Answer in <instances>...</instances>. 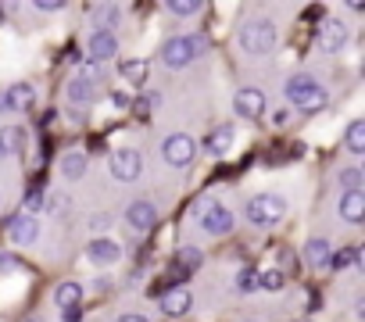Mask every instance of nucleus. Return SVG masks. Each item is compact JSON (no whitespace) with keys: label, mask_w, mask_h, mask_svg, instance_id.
<instances>
[{"label":"nucleus","mask_w":365,"mask_h":322,"mask_svg":"<svg viewBox=\"0 0 365 322\" xmlns=\"http://www.w3.org/2000/svg\"><path fill=\"white\" fill-rule=\"evenodd\" d=\"M287 97H290L301 111H308V115H312V111H322L326 100H329V93H326L312 76H294V79L287 83Z\"/></svg>","instance_id":"obj_1"},{"label":"nucleus","mask_w":365,"mask_h":322,"mask_svg":"<svg viewBox=\"0 0 365 322\" xmlns=\"http://www.w3.org/2000/svg\"><path fill=\"white\" fill-rule=\"evenodd\" d=\"M197 54H205V36H172V40L161 47V61H165L168 68L190 65Z\"/></svg>","instance_id":"obj_2"},{"label":"nucleus","mask_w":365,"mask_h":322,"mask_svg":"<svg viewBox=\"0 0 365 322\" xmlns=\"http://www.w3.org/2000/svg\"><path fill=\"white\" fill-rule=\"evenodd\" d=\"M240 47L247 54H269L276 47V26L269 19H255L240 29Z\"/></svg>","instance_id":"obj_3"},{"label":"nucleus","mask_w":365,"mask_h":322,"mask_svg":"<svg viewBox=\"0 0 365 322\" xmlns=\"http://www.w3.org/2000/svg\"><path fill=\"white\" fill-rule=\"evenodd\" d=\"M283 215H287V204L276 194H258V197L247 201V222L251 226H262L265 229V226H276Z\"/></svg>","instance_id":"obj_4"},{"label":"nucleus","mask_w":365,"mask_h":322,"mask_svg":"<svg viewBox=\"0 0 365 322\" xmlns=\"http://www.w3.org/2000/svg\"><path fill=\"white\" fill-rule=\"evenodd\" d=\"M194 154H197V143H194L187 133H172V136L161 143V157L168 161V165H175V169L190 165V161H194Z\"/></svg>","instance_id":"obj_5"},{"label":"nucleus","mask_w":365,"mask_h":322,"mask_svg":"<svg viewBox=\"0 0 365 322\" xmlns=\"http://www.w3.org/2000/svg\"><path fill=\"white\" fill-rule=\"evenodd\" d=\"M140 172H143V157H140V150L122 147V150L111 154V176H115L118 183H133V180H140Z\"/></svg>","instance_id":"obj_6"},{"label":"nucleus","mask_w":365,"mask_h":322,"mask_svg":"<svg viewBox=\"0 0 365 322\" xmlns=\"http://www.w3.org/2000/svg\"><path fill=\"white\" fill-rule=\"evenodd\" d=\"M201 229L212 233V237H226L233 229V212L226 204H208L205 215H201Z\"/></svg>","instance_id":"obj_7"},{"label":"nucleus","mask_w":365,"mask_h":322,"mask_svg":"<svg viewBox=\"0 0 365 322\" xmlns=\"http://www.w3.org/2000/svg\"><path fill=\"white\" fill-rule=\"evenodd\" d=\"M125 219H129V229H133V233H150L154 222H158V208H154L150 201H133V204L125 208Z\"/></svg>","instance_id":"obj_8"},{"label":"nucleus","mask_w":365,"mask_h":322,"mask_svg":"<svg viewBox=\"0 0 365 322\" xmlns=\"http://www.w3.org/2000/svg\"><path fill=\"white\" fill-rule=\"evenodd\" d=\"M344 43H347V26H344L340 19H326V22L319 26V47L329 51V54H336Z\"/></svg>","instance_id":"obj_9"},{"label":"nucleus","mask_w":365,"mask_h":322,"mask_svg":"<svg viewBox=\"0 0 365 322\" xmlns=\"http://www.w3.org/2000/svg\"><path fill=\"white\" fill-rule=\"evenodd\" d=\"M233 104H237L240 118H262L265 115V93L262 90H240Z\"/></svg>","instance_id":"obj_10"},{"label":"nucleus","mask_w":365,"mask_h":322,"mask_svg":"<svg viewBox=\"0 0 365 322\" xmlns=\"http://www.w3.org/2000/svg\"><path fill=\"white\" fill-rule=\"evenodd\" d=\"M33 100H36V90L29 83H15L4 97H0V108H4V111H26Z\"/></svg>","instance_id":"obj_11"},{"label":"nucleus","mask_w":365,"mask_h":322,"mask_svg":"<svg viewBox=\"0 0 365 322\" xmlns=\"http://www.w3.org/2000/svg\"><path fill=\"white\" fill-rule=\"evenodd\" d=\"M115 54H118V40H115V33L97 29V33L90 36V58H93V61H111Z\"/></svg>","instance_id":"obj_12"},{"label":"nucleus","mask_w":365,"mask_h":322,"mask_svg":"<svg viewBox=\"0 0 365 322\" xmlns=\"http://www.w3.org/2000/svg\"><path fill=\"white\" fill-rule=\"evenodd\" d=\"M86 254H90V261H97V265H115V261L122 258V247H118L115 240H108V237H97V240L86 247Z\"/></svg>","instance_id":"obj_13"},{"label":"nucleus","mask_w":365,"mask_h":322,"mask_svg":"<svg viewBox=\"0 0 365 322\" xmlns=\"http://www.w3.org/2000/svg\"><path fill=\"white\" fill-rule=\"evenodd\" d=\"M22 147H26V129L22 125H4L0 129V157L22 154Z\"/></svg>","instance_id":"obj_14"},{"label":"nucleus","mask_w":365,"mask_h":322,"mask_svg":"<svg viewBox=\"0 0 365 322\" xmlns=\"http://www.w3.org/2000/svg\"><path fill=\"white\" fill-rule=\"evenodd\" d=\"M97 97V83H93V76H76L72 83H68V100L72 104H90Z\"/></svg>","instance_id":"obj_15"},{"label":"nucleus","mask_w":365,"mask_h":322,"mask_svg":"<svg viewBox=\"0 0 365 322\" xmlns=\"http://www.w3.org/2000/svg\"><path fill=\"white\" fill-rule=\"evenodd\" d=\"M11 244H19V247H26V244H33L36 240V233H40V226H36V219L33 215H19L15 222H11Z\"/></svg>","instance_id":"obj_16"},{"label":"nucleus","mask_w":365,"mask_h":322,"mask_svg":"<svg viewBox=\"0 0 365 322\" xmlns=\"http://www.w3.org/2000/svg\"><path fill=\"white\" fill-rule=\"evenodd\" d=\"M187 308H190V290H187V286L165 290V297H161V311H165V315H182Z\"/></svg>","instance_id":"obj_17"},{"label":"nucleus","mask_w":365,"mask_h":322,"mask_svg":"<svg viewBox=\"0 0 365 322\" xmlns=\"http://www.w3.org/2000/svg\"><path fill=\"white\" fill-rule=\"evenodd\" d=\"M340 215L354 226V222H361L365 219V194L361 190H351V194H344L340 197Z\"/></svg>","instance_id":"obj_18"},{"label":"nucleus","mask_w":365,"mask_h":322,"mask_svg":"<svg viewBox=\"0 0 365 322\" xmlns=\"http://www.w3.org/2000/svg\"><path fill=\"white\" fill-rule=\"evenodd\" d=\"M304 258H308L312 269H326L329 258H333V251H329L326 240H308V244H304Z\"/></svg>","instance_id":"obj_19"},{"label":"nucleus","mask_w":365,"mask_h":322,"mask_svg":"<svg viewBox=\"0 0 365 322\" xmlns=\"http://www.w3.org/2000/svg\"><path fill=\"white\" fill-rule=\"evenodd\" d=\"M61 172H65V180H83L86 176V154L83 150H68L61 157Z\"/></svg>","instance_id":"obj_20"},{"label":"nucleus","mask_w":365,"mask_h":322,"mask_svg":"<svg viewBox=\"0 0 365 322\" xmlns=\"http://www.w3.org/2000/svg\"><path fill=\"white\" fill-rule=\"evenodd\" d=\"M54 301H58L61 311H65V308H79V301H83V286H79V283H61V286L54 290Z\"/></svg>","instance_id":"obj_21"},{"label":"nucleus","mask_w":365,"mask_h":322,"mask_svg":"<svg viewBox=\"0 0 365 322\" xmlns=\"http://www.w3.org/2000/svg\"><path fill=\"white\" fill-rule=\"evenodd\" d=\"M233 147V125H219L212 136H208V150L212 154H226Z\"/></svg>","instance_id":"obj_22"},{"label":"nucleus","mask_w":365,"mask_h":322,"mask_svg":"<svg viewBox=\"0 0 365 322\" xmlns=\"http://www.w3.org/2000/svg\"><path fill=\"white\" fill-rule=\"evenodd\" d=\"M347 150L351 154H361L365 150V122H351L347 125Z\"/></svg>","instance_id":"obj_23"},{"label":"nucleus","mask_w":365,"mask_h":322,"mask_svg":"<svg viewBox=\"0 0 365 322\" xmlns=\"http://www.w3.org/2000/svg\"><path fill=\"white\" fill-rule=\"evenodd\" d=\"M283 283H287V276H283L279 269H265V272H258V286H265V290H283Z\"/></svg>","instance_id":"obj_24"},{"label":"nucleus","mask_w":365,"mask_h":322,"mask_svg":"<svg viewBox=\"0 0 365 322\" xmlns=\"http://www.w3.org/2000/svg\"><path fill=\"white\" fill-rule=\"evenodd\" d=\"M197 265H201V251H197V247H182V251H179V265H175L179 272L197 269Z\"/></svg>","instance_id":"obj_25"},{"label":"nucleus","mask_w":365,"mask_h":322,"mask_svg":"<svg viewBox=\"0 0 365 322\" xmlns=\"http://www.w3.org/2000/svg\"><path fill=\"white\" fill-rule=\"evenodd\" d=\"M122 76H125L129 83H143V79H147V65H143V61H122Z\"/></svg>","instance_id":"obj_26"},{"label":"nucleus","mask_w":365,"mask_h":322,"mask_svg":"<svg viewBox=\"0 0 365 322\" xmlns=\"http://www.w3.org/2000/svg\"><path fill=\"white\" fill-rule=\"evenodd\" d=\"M340 187H344L347 194H351V190H361V172H358V169H344V172H340Z\"/></svg>","instance_id":"obj_27"},{"label":"nucleus","mask_w":365,"mask_h":322,"mask_svg":"<svg viewBox=\"0 0 365 322\" xmlns=\"http://www.w3.org/2000/svg\"><path fill=\"white\" fill-rule=\"evenodd\" d=\"M201 4H197V0H168V11L172 15H194Z\"/></svg>","instance_id":"obj_28"},{"label":"nucleus","mask_w":365,"mask_h":322,"mask_svg":"<svg viewBox=\"0 0 365 322\" xmlns=\"http://www.w3.org/2000/svg\"><path fill=\"white\" fill-rule=\"evenodd\" d=\"M40 204H43V190H40V187H29V194H26V201H22L26 215H33V212H36Z\"/></svg>","instance_id":"obj_29"},{"label":"nucleus","mask_w":365,"mask_h":322,"mask_svg":"<svg viewBox=\"0 0 365 322\" xmlns=\"http://www.w3.org/2000/svg\"><path fill=\"white\" fill-rule=\"evenodd\" d=\"M237 286H240V290H255V286H258V272L244 269V272H240V279H237Z\"/></svg>","instance_id":"obj_30"},{"label":"nucleus","mask_w":365,"mask_h":322,"mask_svg":"<svg viewBox=\"0 0 365 322\" xmlns=\"http://www.w3.org/2000/svg\"><path fill=\"white\" fill-rule=\"evenodd\" d=\"M101 15H104V19H101L104 26H111V29L118 26V8H115V4H111V8H101Z\"/></svg>","instance_id":"obj_31"},{"label":"nucleus","mask_w":365,"mask_h":322,"mask_svg":"<svg viewBox=\"0 0 365 322\" xmlns=\"http://www.w3.org/2000/svg\"><path fill=\"white\" fill-rule=\"evenodd\" d=\"M11 269H26L19 258H11V254H0V272H11Z\"/></svg>","instance_id":"obj_32"},{"label":"nucleus","mask_w":365,"mask_h":322,"mask_svg":"<svg viewBox=\"0 0 365 322\" xmlns=\"http://www.w3.org/2000/svg\"><path fill=\"white\" fill-rule=\"evenodd\" d=\"M36 8H40L43 15H51V11H58V8H61V0H36Z\"/></svg>","instance_id":"obj_33"},{"label":"nucleus","mask_w":365,"mask_h":322,"mask_svg":"<svg viewBox=\"0 0 365 322\" xmlns=\"http://www.w3.org/2000/svg\"><path fill=\"white\" fill-rule=\"evenodd\" d=\"M61 318H65V322H83V311H79V308H65Z\"/></svg>","instance_id":"obj_34"},{"label":"nucleus","mask_w":365,"mask_h":322,"mask_svg":"<svg viewBox=\"0 0 365 322\" xmlns=\"http://www.w3.org/2000/svg\"><path fill=\"white\" fill-rule=\"evenodd\" d=\"M111 104H115V108H129V97L115 90V93H111Z\"/></svg>","instance_id":"obj_35"},{"label":"nucleus","mask_w":365,"mask_h":322,"mask_svg":"<svg viewBox=\"0 0 365 322\" xmlns=\"http://www.w3.org/2000/svg\"><path fill=\"white\" fill-rule=\"evenodd\" d=\"M90 222H93V229H104V226H111V219H108V215H93Z\"/></svg>","instance_id":"obj_36"},{"label":"nucleus","mask_w":365,"mask_h":322,"mask_svg":"<svg viewBox=\"0 0 365 322\" xmlns=\"http://www.w3.org/2000/svg\"><path fill=\"white\" fill-rule=\"evenodd\" d=\"M118 322H147V318H143V315H122Z\"/></svg>","instance_id":"obj_37"},{"label":"nucleus","mask_w":365,"mask_h":322,"mask_svg":"<svg viewBox=\"0 0 365 322\" xmlns=\"http://www.w3.org/2000/svg\"><path fill=\"white\" fill-rule=\"evenodd\" d=\"M301 322H308V318H301Z\"/></svg>","instance_id":"obj_38"}]
</instances>
